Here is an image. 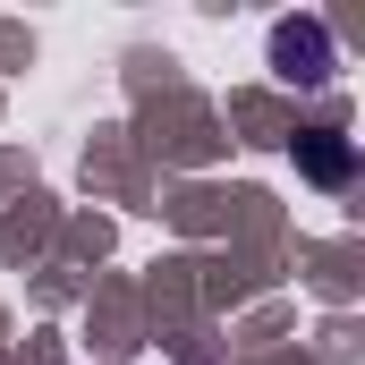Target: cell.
Wrapping results in <instances>:
<instances>
[{
	"mask_svg": "<svg viewBox=\"0 0 365 365\" xmlns=\"http://www.w3.org/2000/svg\"><path fill=\"white\" fill-rule=\"evenodd\" d=\"M272 68L289 86H331V26L323 17H280L272 26Z\"/></svg>",
	"mask_w": 365,
	"mask_h": 365,
	"instance_id": "cell-1",
	"label": "cell"
},
{
	"mask_svg": "<svg viewBox=\"0 0 365 365\" xmlns=\"http://www.w3.org/2000/svg\"><path fill=\"white\" fill-rule=\"evenodd\" d=\"M289 153H297V179H314V187L357 179V136H340V128H306V136H289Z\"/></svg>",
	"mask_w": 365,
	"mask_h": 365,
	"instance_id": "cell-2",
	"label": "cell"
}]
</instances>
